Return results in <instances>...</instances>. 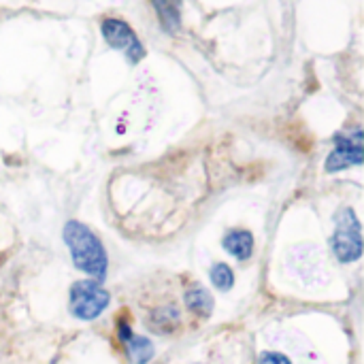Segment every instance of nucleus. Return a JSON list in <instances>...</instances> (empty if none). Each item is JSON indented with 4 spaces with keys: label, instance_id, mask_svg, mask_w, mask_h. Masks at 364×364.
Here are the masks:
<instances>
[{
    "label": "nucleus",
    "instance_id": "1",
    "mask_svg": "<svg viewBox=\"0 0 364 364\" xmlns=\"http://www.w3.org/2000/svg\"><path fill=\"white\" fill-rule=\"evenodd\" d=\"M64 243L73 264L94 282H102L109 271V258L102 241L81 222L70 220L64 226Z\"/></svg>",
    "mask_w": 364,
    "mask_h": 364
},
{
    "label": "nucleus",
    "instance_id": "2",
    "mask_svg": "<svg viewBox=\"0 0 364 364\" xmlns=\"http://www.w3.org/2000/svg\"><path fill=\"white\" fill-rule=\"evenodd\" d=\"M333 254L339 262L350 264L363 256V226L354 209L343 207L335 218V232L331 237Z\"/></svg>",
    "mask_w": 364,
    "mask_h": 364
},
{
    "label": "nucleus",
    "instance_id": "3",
    "mask_svg": "<svg viewBox=\"0 0 364 364\" xmlns=\"http://www.w3.org/2000/svg\"><path fill=\"white\" fill-rule=\"evenodd\" d=\"M111 303V294L94 279H81L70 286V314L83 322L96 320Z\"/></svg>",
    "mask_w": 364,
    "mask_h": 364
},
{
    "label": "nucleus",
    "instance_id": "4",
    "mask_svg": "<svg viewBox=\"0 0 364 364\" xmlns=\"http://www.w3.org/2000/svg\"><path fill=\"white\" fill-rule=\"evenodd\" d=\"M364 162V132L363 128H354L335 136V147L328 154L324 168L326 173H341L352 166H360Z\"/></svg>",
    "mask_w": 364,
    "mask_h": 364
},
{
    "label": "nucleus",
    "instance_id": "5",
    "mask_svg": "<svg viewBox=\"0 0 364 364\" xmlns=\"http://www.w3.org/2000/svg\"><path fill=\"white\" fill-rule=\"evenodd\" d=\"M100 32H102V38L107 41V45L122 51L130 64H139L145 58V47H143L141 38L136 36L132 26L126 23L124 19H117V17L102 19Z\"/></svg>",
    "mask_w": 364,
    "mask_h": 364
},
{
    "label": "nucleus",
    "instance_id": "6",
    "mask_svg": "<svg viewBox=\"0 0 364 364\" xmlns=\"http://www.w3.org/2000/svg\"><path fill=\"white\" fill-rule=\"evenodd\" d=\"M117 335H119V341L126 350V356L132 364H149L154 354H156V348L154 343L147 339V337H141V335H134L130 324L128 322H119L117 326Z\"/></svg>",
    "mask_w": 364,
    "mask_h": 364
},
{
    "label": "nucleus",
    "instance_id": "7",
    "mask_svg": "<svg viewBox=\"0 0 364 364\" xmlns=\"http://www.w3.org/2000/svg\"><path fill=\"white\" fill-rule=\"evenodd\" d=\"M222 245H224V250H226L232 258H237V260H250L252 254H254L256 241H254L252 230H247V228H230V230L224 235Z\"/></svg>",
    "mask_w": 364,
    "mask_h": 364
},
{
    "label": "nucleus",
    "instance_id": "8",
    "mask_svg": "<svg viewBox=\"0 0 364 364\" xmlns=\"http://www.w3.org/2000/svg\"><path fill=\"white\" fill-rule=\"evenodd\" d=\"M151 4L164 32L177 34L181 30V0H151Z\"/></svg>",
    "mask_w": 364,
    "mask_h": 364
},
{
    "label": "nucleus",
    "instance_id": "9",
    "mask_svg": "<svg viewBox=\"0 0 364 364\" xmlns=\"http://www.w3.org/2000/svg\"><path fill=\"white\" fill-rule=\"evenodd\" d=\"M183 301H186V307L194 314V316H198V318H211V314H213V296H211V292L207 290V288H203V286H192V288H188V292H186V296H183Z\"/></svg>",
    "mask_w": 364,
    "mask_h": 364
},
{
    "label": "nucleus",
    "instance_id": "10",
    "mask_svg": "<svg viewBox=\"0 0 364 364\" xmlns=\"http://www.w3.org/2000/svg\"><path fill=\"white\" fill-rule=\"evenodd\" d=\"M179 326V309L175 305H164L151 311L149 316V328L160 335H168Z\"/></svg>",
    "mask_w": 364,
    "mask_h": 364
},
{
    "label": "nucleus",
    "instance_id": "11",
    "mask_svg": "<svg viewBox=\"0 0 364 364\" xmlns=\"http://www.w3.org/2000/svg\"><path fill=\"white\" fill-rule=\"evenodd\" d=\"M209 279H211L213 288L220 290V292H228V290L235 286V273H232V269H230L228 264H224V262H218V264L211 267Z\"/></svg>",
    "mask_w": 364,
    "mask_h": 364
},
{
    "label": "nucleus",
    "instance_id": "12",
    "mask_svg": "<svg viewBox=\"0 0 364 364\" xmlns=\"http://www.w3.org/2000/svg\"><path fill=\"white\" fill-rule=\"evenodd\" d=\"M258 364H292L290 363V358L288 356H284V354H279V352H264V354H260V360Z\"/></svg>",
    "mask_w": 364,
    "mask_h": 364
}]
</instances>
